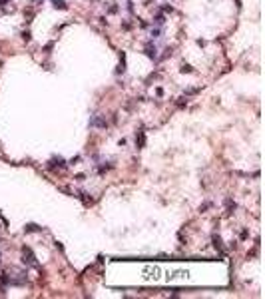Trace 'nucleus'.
<instances>
[{
  "instance_id": "nucleus-1",
  "label": "nucleus",
  "mask_w": 265,
  "mask_h": 299,
  "mask_svg": "<svg viewBox=\"0 0 265 299\" xmlns=\"http://www.w3.org/2000/svg\"><path fill=\"white\" fill-rule=\"evenodd\" d=\"M22 253H24V259H22V261H24V265H30V267H36V265H38V263H36V257H34L32 255V249H30V247H22Z\"/></svg>"
},
{
  "instance_id": "nucleus-2",
  "label": "nucleus",
  "mask_w": 265,
  "mask_h": 299,
  "mask_svg": "<svg viewBox=\"0 0 265 299\" xmlns=\"http://www.w3.org/2000/svg\"><path fill=\"white\" fill-rule=\"evenodd\" d=\"M144 54H146L148 58H152V60H155V58H158V48H155L154 40H149V42L146 44V48H144Z\"/></svg>"
},
{
  "instance_id": "nucleus-3",
  "label": "nucleus",
  "mask_w": 265,
  "mask_h": 299,
  "mask_svg": "<svg viewBox=\"0 0 265 299\" xmlns=\"http://www.w3.org/2000/svg\"><path fill=\"white\" fill-rule=\"evenodd\" d=\"M90 126L92 128H108V120L104 118V116H96L94 120H90Z\"/></svg>"
},
{
  "instance_id": "nucleus-4",
  "label": "nucleus",
  "mask_w": 265,
  "mask_h": 299,
  "mask_svg": "<svg viewBox=\"0 0 265 299\" xmlns=\"http://www.w3.org/2000/svg\"><path fill=\"white\" fill-rule=\"evenodd\" d=\"M146 146V136H144V132H136V148H138V150H142V148Z\"/></svg>"
},
{
  "instance_id": "nucleus-5",
  "label": "nucleus",
  "mask_w": 265,
  "mask_h": 299,
  "mask_svg": "<svg viewBox=\"0 0 265 299\" xmlns=\"http://www.w3.org/2000/svg\"><path fill=\"white\" fill-rule=\"evenodd\" d=\"M52 6L58 10H68V4L64 2V0H52Z\"/></svg>"
},
{
  "instance_id": "nucleus-6",
  "label": "nucleus",
  "mask_w": 265,
  "mask_h": 299,
  "mask_svg": "<svg viewBox=\"0 0 265 299\" xmlns=\"http://www.w3.org/2000/svg\"><path fill=\"white\" fill-rule=\"evenodd\" d=\"M154 24H155V26H164V24H165V16L164 14H155L154 16Z\"/></svg>"
},
{
  "instance_id": "nucleus-7",
  "label": "nucleus",
  "mask_w": 265,
  "mask_h": 299,
  "mask_svg": "<svg viewBox=\"0 0 265 299\" xmlns=\"http://www.w3.org/2000/svg\"><path fill=\"white\" fill-rule=\"evenodd\" d=\"M24 231H26V233H32V231H42V228H38L36 223H28V225L24 228Z\"/></svg>"
},
{
  "instance_id": "nucleus-8",
  "label": "nucleus",
  "mask_w": 265,
  "mask_h": 299,
  "mask_svg": "<svg viewBox=\"0 0 265 299\" xmlns=\"http://www.w3.org/2000/svg\"><path fill=\"white\" fill-rule=\"evenodd\" d=\"M179 72H182V74H193V68L189 66V64H182V68H179Z\"/></svg>"
},
{
  "instance_id": "nucleus-9",
  "label": "nucleus",
  "mask_w": 265,
  "mask_h": 299,
  "mask_svg": "<svg viewBox=\"0 0 265 299\" xmlns=\"http://www.w3.org/2000/svg\"><path fill=\"white\" fill-rule=\"evenodd\" d=\"M213 247L221 251V238H219V235H213Z\"/></svg>"
},
{
  "instance_id": "nucleus-10",
  "label": "nucleus",
  "mask_w": 265,
  "mask_h": 299,
  "mask_svg": "<svg viewBox=\"0 0 265 299\" xmlns=\"http://www.w3.org/2000/svg\"><path fill=\"white\" fill-rule=\"evenodd\" d=\"M22 40H24V42H30V40H32V34H30V30H24V32H22Z\"/></svg>"
},
{
  "instance_id": "nucleus-11",
  "label": "nucleus",
  "mask_w": 265,
  "mask_h": 299,
  "mask_svg": "<svg viewBox=\"0 0 265 299\" xmlns=\"http://www.w3.org/2000/svg\"><path fill=\"white\" fill-rule=\"evenodd\" d=\"M159 34H162V30H159L158 26H155V28H152V32H149V36H152V38H158Z\"/></svg>"
},
{
  "instance_id": "nucleus-12",
  "label": "nucleus",
  "mask_w": 265,
  "mask_h": 299,
  "mask_svg": "<svg viewBox=\"0 0 265 299\" xmlns=\"http://www.w3.org/2000/svg\"><path fill=\"white\" fill-rule=\"evenodd\" d=\"M126 10H128V12H134V2H132V0L126 2Z\"/></svg>"
},
{
  "instance_id": "nucleus-13",
  "label": "nucleus",
  "mask_w": 265,
  "mask_h": 299,
  "mask_svg": "<svg viewBox=\"0 0 265 299\" xmlns=\"http://www.w3.org/2000/svg\"><path fill=\"white\" fill-rule=\"evenodd\" d=\"M80 160H82V158H80V156H76V158H72V160L68 161V164H70V166H76V164H78Z\"/></svg>"
},
{
  "instance_id": "nucleus-14",
  "label": "nucleus",
  "mask_w": 265,
  "mask_h": 299,
  "mask_svg": "<svg viewBox=\"0 0 265 299\" xmlns=\"http://www.w3.org/2000/svg\"><path fill=\"white\" fill-rule=\"evenodd\" d=\"M162 10H164V12H174V8H172L169 4H164V6H162Z\"/></svg>"
},
{
  "instance_id": "nucleus-15",
  "label": "nucleus",
  "mask_w": 265,
  "mask_h": 299,
  "mask_svg": "<svg viewBox=\"0 0 265 299\" xmlns=\"http://www.w3.org/2000/svg\"><path fill=\"white\" fill-rule=\"evenodd\" d=\"M207 208H211V204H209V201H207V204H203V205H201V208H199V211H205V209H207Z\"/></svg>"
},
{
  "instance_id": "nucleus-16",
  "label": "nucleus",
  "mask_w": 265,
  "mask_h": 299,
  "mask_svg": "<svg viewBox=\"0 0 265 299\" xmlns=\"http://www.w3.org/2000/svg\"><path fill=\"white\" fill-rule=\"evenodd\" d=\"M52 48H54V42H48V44H46V48H44V50H46V52H50Z\"/></svg>"
},
{
  "instance_id": "nucleus-17",
  "label": "nucleus",
  "mask_w": 265,
  "mask_h": 299,
  "mask_svg": "<svg viewBox=\"0 0 265 299\" xmlns=\"http://www.w3.org/2000/svg\"><path fill=\"white\" fill-rule=\"evenodd\" d=\"M84 178H86V176H84V174H78V176L74 178V180H76V181H84Z\"/></svg>"
},
{
  "instance_id": "nucleus-18",
  "label": "nucleus",
  "mask_w": 265,
  "mask_h": 299,
  "mask_svg": "<svg viewBox=\"0 0 265 299\" xmlns=\"http://www.w3.org/2000/svg\"><path fill=\"white\" fill-rule=\"evenodd\" d=\"M108 12H110V14H116V12H118V6H110V10H108Z\"/></svg>"
},
{
  "instance_id": "nucleus-19",
  "label": "nucleus",
  "mask_w": 265,
  "mask_h": 299,
  "mask_svg": "<svg viewBox=\"0 0 265 299\" xmlns=\"http://www.w3.org/2000/svg\"><path fill=\"white\" fill-rule=\"evenodd\" d=\"M249 238V233H247V229H243V231H241V239H247Z\"/></svg>"
},
{
  "instance_id": "nucleus-20",
  "label": "nucleus",
  "mask_w": 265,
  "mask_h": 299,
  "mask_svg": "<svg viewBox=\"0 0 265 299\" xmlns=\"http://www.w3.org/2000/svg\"><path fill=\"white\" fill-rule=\"evenodd\" d=\"M122 28H124V30H130L132 24H130V22H124V24H122Z\"/></svg>"
},
{
  "instance_id": "nucleus-21",
  "label": "nucleus",
  "mask_w": 265,
  "mask_h": 299,
  "mask_svg": "<svg viewBox=\"0 0 265 299\" xmlns=\"http://www.w3.org/2000/svg\"><path fill=\"white\" fill-rule=\"evenodd\" d=\"M4 4H8V0H0V6H4Z\"/></svg>"
}]
</instances>
